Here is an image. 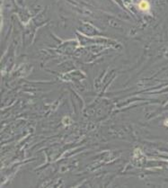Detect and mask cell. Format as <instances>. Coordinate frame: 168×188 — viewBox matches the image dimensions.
<instances>
[{
    "instance_id": "obj_1",
    "label": "cell",
    "mask_w": 168,
    "mask_h": 188,
    "mask_svg": "<svg viewBox=\"0 0 168 188\" xmlns=\"http://www.w3.org/2000/svg\"><path fill=\"white\" fill-rule=\"evenodd\" d=\"M139 8L141 9V10H143V11H147V10H149V4H148V2L147 1H146V0H143V1H141L140 3H139Z\"/></svg>"
}]
</instances>
